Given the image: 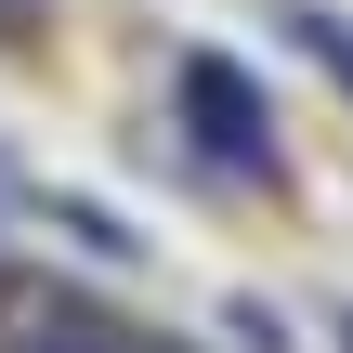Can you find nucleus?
<instances>
[{"label":"nucleus","mask_w":353,"mask_h":353,"mask_svg":"<svg viewBox=\"0 0 353 353\" xmlns=\"http://www.w3.org/2000/svg\"><path fill=\"white\" fill-rule=\"evenodd\" d=\"M170 92H183V131H196V157H210V170H275V105L249 92V65L183 52V65H170Z\"/></svg>","instance_id":"nucleus-1"},{"label":"nucleus","mask_w":353,"mask_h":353,"mask_svg":"<svg viewBox=\"0 0 353 353\" xmlns=\"http://www.w3.org/2000/svg\"><path fill=\"white\" fill-rule=\"evenodd\" d=\"M0 39H39V0H0Z\"/></svg>","instance_id":"nucleus-4"},{"label":"nucleus","mask_w":353,"mask_h":353,"mask_svg":"<svg viewBox=\"0 0 353 353\" xmlns=\"http://www.w3.org/2000/svg\"><path fill=\"white\" fill-rule=\"evenodd\" d=\"M0 314H13V275H0Z\"/></svg>","instance_id":"nucleus-6"},{"label":"nucleus","mask_w":353,"mask_h":353,"mask_svg":"<svg viewBox=\"0 0 353 353\" xmlns=\"http://www.w3.org/2000/svg\"><path fill=\"white\" fill-rule=\"evenodd\" d=\"M301 26H314V52H327V65L353 79V26H327V13H301Z\"/></svg>","instance_id":"nucleus-3"},{"label":"nucleus","mask_w":353,"mask_h":353,"mask_svg":"<svg viewBox=\"0 0 353 353\" xmlns=\"http://www.w3.org/2000/svg\"><path fill=\"white\" fill-rule=\"evenodd\" d=\"M118 341H131V327H105V314L65 301V288H52V301L13 288V314H0V353H118Z\"/></svg>","instance_id":"nucleus-2"},{"label":"nucleus","mask_w":353,"mask_h":353,"mask_svg":"<svg viewBox=\"0 0 353 353\" xmlns=\"http://www.w3.org/2000/svg\"><path fill=\"white\" fill-rule=\"evenodd\" d=\"M118 353H196V341H157V327H131V341H118Z\"/></svg>","instance_id":"nucleus-5"}]
</instances>
